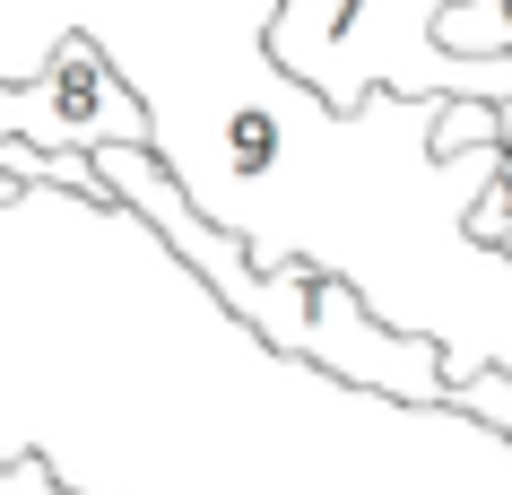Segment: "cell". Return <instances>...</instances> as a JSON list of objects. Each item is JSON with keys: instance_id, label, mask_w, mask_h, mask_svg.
Here are the masks:
<instances>
[{"instance_id": "cell-2", "label": "cell", "mask_w": 512, "mask_h": 495, "mask_svg": "<svg viewBox=\"0 0 512 495\" xmlns=\"http://www.w3.org/2000/svg\"><path fill=\"white\" fill-rule=\"evenodd\" d=\"M443 0H278L270 61L278 79L365 113L374 96L408 105H512V53H443Z\"/></svg>"}, {"instance_id": "cell-4", "label": "cell", "mask_w": 512, "mask_h": 495, "mask_svg": "<svg viewBox=\"0 0 512 495\" xmlns=\"http://www.w3.org/2000/svg\"><path fill=\"white\" fill-rule=\"evenodd\" d=\"M443 53H512V0H443Z\"/></svg>"}, {"instance_id": "cell-6", "label": "cell", "mask_w": 512, "mask_h": 495, "mask_svg": "<svg viewBox=\"0 0 512 495\" xmlns=\"http://www.w3.org/2000/svg\"><path fill=\"white\" fill-rule=\"evenodd\" d=\"M478 244H512V157L495 165V174H486V192H478Z\"/></svg>"}, {"instance_id": "cell-7", "label": "cell", "mask_w": 512, "mask_h": 495, "mask_svg": "<svg viewBox=\"0 0 512 495\" xmlns=\"http://www.w3.org/2000/svg\"><path fill=\"white\" fill-rule=\"evenodd\" d=\"M0 495H35V452H18V461H0Z\"/></svg>"}, {"instance_id": "cell-8", "label": "cell", "mask_w": 512, "mask_h": 495, "mask_svg": "<svg viewBox=\"0 0 512 495\" xmlns=\"http://www.w3.org/2000/svg\"><path fill=\"white\" fill-rule=\"evenodd\" d=\"M35 495H70V487L53 478V461H35Z\"/></svg>"}, {"instance_id": "cell-9", "label": "cell", "mask_w": 512, "mask_h": 495, "mask_svg": "<svg viewBox=\"0 0 512 495\" xmlns=\"http://www.w3.org/2000/svg\"><path fill=\"white\" fill-rule=\"evenodd\" d=\"M495 252H504V261H512V244H495Z\"/></svg>"}, {"instance_id": "cell-5", "label": "cell", "mask_w": 512, "mask_h": 495, "mask_svg": "<svg viewBox=\"0 0 512 495\" xmlns=\"http://www.w3.org/2000/svg\"><path fill=\"white\" fill-rule=\"evenodd\" d=\"M452 409L478 417V426H495V435L512 443V365H478V374H460V383H452Z\"/></svg>"}, {"instance_id": "cell-1", "label": "cell", "mask_w": 512, "mask_h": 495, "mask_svg": "<svg viewBox=\"0 0 512 495\" xmlns=\"http://www.w3.org/2000/svg\"><path fill=\"white\" fill-rule=\"evenodd\" d=\"M96 174H105L113 209H131L139 226H157L165 244L200 270V287H209L261 348L322 365V374L374 391V400H408V409L452 400V357L434 348L426 330L374 322V304L356 296L339 270H313L296 252H261V244H243L235 226H217L209 209L183 192V174L157 157V139L96 148Z\"/></svg>"}, {"instance_id": "cell-3", "label": "cell", "mask_w": 512, "mask_h": 495, "mask_svg": "<svg viewBox=\"0 0 512 495\" xmlns=\"http://www.w3.org/2000/svg\"><path fill=\"white\" fill-rule=\"evenodd\" d=\"M0 139L53 148V157H96V148L157 139V113L139 105V87L113 70V53L96 35L70 27L35 79H0Z\"/></svg>"}]
</instances>
